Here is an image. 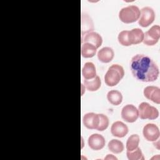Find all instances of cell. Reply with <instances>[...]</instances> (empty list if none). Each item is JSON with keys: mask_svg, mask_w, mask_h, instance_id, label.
Returning a JSON list of instances; mask_svg holds the SVG:
<instances>
[{"mask_svg": "<svg viewBox=\"0 0 160 160\" xmlns=\"http://www.w3.org/2000/svg\"><path fill=\"white\" fill-rule=\"evenodd\" d=\"M130 68L133 76L142 82H152L159 76V68L149 57L144 54L134 56L130 62Z\"/></svg>", "mask_w": 160, "mask_h": 160, "instance_id": "1", "label": "cell"}, {"mask_svg": "<svg viewBox=\"0 0 160 160\" xmlns=\"http://www.w3.org/2000/svg\"><path fill=\"white\" fill-rule=\"evenodd\" d=\"M124 75L123 68L119 64L111 66L104 76V81L108 86L117 85L122 79Z\"/></svg>", "mask_w": 160, "mask_h": 160, "instance_id": "2", "label": "cell"}, {"mask_svg": "<svg viewBox=\"0 0 160 160\" xmlns=\"http://www.w3.org/2000/svg\"><path fill=\"white\" fill-rule=\"evenodd\" d=\"M141 12L136 6L131 5L122 8L119 12V18L124 23L129 24L136 22L140 17Z\"/></svg>", "mask_w": 160, "mask_h": 160, "instance_id": "3", "label": "cell"}, {"mask_svg": "<svg viewBox=\"0 0 160 160\" xmlns=\"http://www.w3.org/2000/svg\"><path fill=\"white\" fill-rule=\"evenodd\" d=\"M139 116L142 119H155L159 116L158 110L149 103L142 102L139 105L138 108Z\"/></svg>", "mask_w": 160, "mask_h": 160, "instance_id": "4", "label": "cell"}, {"mask_svg": "<svg viewBox=\"0 0 160 160\" xmlns=\"http://www.w3.org/2000/svg\"><path fill=\"white\" fill-rule=\"evenodd\" d=\"M160 38V27L158 25L152 26L144 35L143 42L148 46L156 44Z\"/></svg>", "mask_w": 160, "mask_h": 160, "instance_id": "5", "label": "cell"}, {"mask_svg": "<svg viewBox=\"0 0 160 160\" xmlns=\"http://www.w3.org/2000/svg\"><path fill=\"white\" fill-rule=\"evenodd\" d=\"M141 17L139 20V24L146 28L152 23L155 19V12L150 7H144L141 10Z\"/></svg>", "mask_w": 160, "mask_h": 160, "instance_id": "6", "label": "cell"}, {"mask_svg": "<svg viewBox=\"0 0 160 160\" xmlns=\"http://www.w3.org/2000/svg\"><path fill=\"white\" fill-rule=\"evenodd\" d=\"M121 117L128 122H134L139 117L138 109L132 104H127L122 109Z\"/></svg>", "mask_w": 160, "mask_h": 160, "instance_id": "7", "label": "cell"}, {"mask_svg": "<svg viewBox=\"0 0 160 160\" xmlns=\"http://www.w3.org/2000/svg\"><path fill=\"white\" fill-rule=\"evenodd\" d=\"M142 134L148 141H156L159 137L160 133L158 127L152 123H149L143 128Z\"/></svg>", "mask_w": 160, "mask_h": 160, "instance_id": "8", "label": "cell"}, {"mask_svg": "<svg viewBox=\"0 0 160 160\" xmlns=\"http://www.w3.org/2000/svg\"><path fill=\"white\" fill-rule=\"evenodd\" d=\"M105 143L104 138L99 134H93L88 138V145L92 150L98 151L102 149Z\"/></svg>", "mask_w": 160, "mask_h": 160, "instance_id": "9", "label": "cell"}, {"mask_svg": "<svg viewBox=\"0 0 160 160\" xmlns=\"http://www.w3.org/2000/svg\"><path fill=\"white\" fill-rule=\"evenodd\" d=\"M144 96L151 101L159 104L160 103V89L157 86H149L144 88Z\"/></svg>", "mask_w": 160, "mask_h": 160, "instance_id": "10", "label": "cell"}, {"mask_svg": "<svg viewBox=\"0 0 160 160\" xmlns=\"http://www.w3.org/2000/svg\"><path fill=\"white\" fill-rule=\"evenodd\" d=\"M99 114L94 112L86 113L82 118V122L84 126L90 129H96L99 124Z\"/></svg>", "mask_w": 160, "mask_h": 160, "instance_id": "11", "label": "cell"}, {"mask_svg": "<svg viewBox=\"0 0 160 160\" xmlns=\"http://www.w3.org/2000/svg\"><path fill=\"white\" fill-rule=\"evenodd\" d=\"M83 42L90 43L98 49L101 46L102 39L99 34L96 32H90L87 33L84 37H81V43Z\"/></svg>", "mask_w": 160, "mask_h": 160, "instance_id": "12", "label": "cell"}, {"mask_svg": "<svg viewBox=\"0 0 160 160\" xmlns=\"http://www.w3.org/2000/svg\"><path fill=\"white\" fill-rule=\"evenodd\" d=\"M111 132L115 137L123 138L128 134V128L122 122L116 121L111 126Z\"/></svg>", "mask_w": 160, "mask_h": 160, "instance_id": "13", "label": "cell"}, {"mask_svg": "<svg viewBox=\"0 0 160 160\" xmlns=\"http://www.w3.org/2000/svg\"><path fill=\"white\" fill-rule=\"evenodd\" d=\"M114 56V51L109 47H104L101 49L98 52V59L104 63L111 62Z\"/></svg>", "mask_w": 160, "mask_h": 160, "instance_id": "14", "label": "cell"}, {"mask_svg": "<svg viewBox=\"0 0 160 160\" xmlns=\"http://www.w3.org/2000/svg\"><path fill=\"white\" fill-rule=\"evenodd\" d=\"M144 32L139 28H134L128 32L129 41L132 44H138L141 42L144 39Z\"/></svg>", "mask_w": 160, "mask_h": 160, "instance_id": "15", "label": "cell"}, {"mask_svg": "<svg viewBox=\"0 0 160 160\" xmlns=\"http://www.w3.org/2000/svg\"><path fill=\"white\" fill-rule=\"evenodd\" d=\"M82 74L85 79H91L96 76V70L94 64L91 62H87L82 69Z\"/></svg>", "mask_w": 160, "mask_h": 160, "instance_id": "16", "label": "cell"}, {"mask_svg": "<svg viewBox=\"0 0 160 160\" xmlns=\"http://www.w3.org/2000/svg\"><path fill=\"white\" fill-rule=\"evenodd\" d=\"M94 29L93 22L88 14H82L81 15V34H87Z\"/></svg>", "mask_w": 160, "mask_h": 160, "instance_id": "17", "label": "cell"}, {"mask_svg": "<svg viewBox=\"0 0 160 160\" xmlns=\"http://www.w3.org/2000/svg\"><path fill=\"white\" fill-rule=\"evenodd\" d=\"M96 50L97 48L90 43H82L81 47V53L82 56L85 58H89L93 57L96 53Z\"/></svg>", "mask_w": 160, "mask_h": 160, "instance_id": "18", "label": "cell"}, {"mask_svg": "<svg viewBox=\"0 0 160 160\" xmlns=\"http://www.w3.org/2000/svg\"><path fill=\"white\" fill-rule=\"evenodd\" d=\"M84 86L89 91H96L98 90L101 85V79L98 76L91 79L84 80Z\"/></svg>", "mask_w": 160, "mask_h": 160, "instance_id": "19", "label": "cell"}, {"mask_svg": "<svg viewBox=\"0 0 160 160\" xmlns=\"http://www.w3.org/2000/svg\"><path fill=\"white\" fill-rule=\"evenodd\" d=\"M107 99L108 101L112 105H119L122 101V94L117 90H111L107 94Z\"/></svg>", "mask_w": 160, "mask_h": 160, "instance_id": "20", "label": "cell"}, {"mask_svg": "<svg viewBox=\"0 0 160 160\" xmlns=\"http://www.w3.org/2000/svg\"><path fill=\"white\" fill-rule=\"evenodd\" d=\"M109 149L115 154H119L124 150L123 143L118 139H112L108 143Z\"/></svg>", "mask_w": 160, "mask_h": 160, "instance_id": "21", "label": "cell"}, {"mask_svg": "<svg viewBox=\"0 0 160 160\" xmlns=\"http://www.w3.org/2000/svg\"><path fill=\"white\" fill-rule=\"evenodd\" d=\"M139 143V137L138 134H132L130 136L126 142V149L128 151H131L138 147Z\"/></svg>", "mask_w": 160, "mask_h": 160, "instance_id": "22", "label": "cell"}, {"mask_svg": "<svg viewBox=\"0 0 160 160\" xmlns=\"http://www.w3.org/2000/svg\"><path fill=\"white\" fill-rule=\"evenodd\" d=\"M127 157L129 160H143L144 159L142 152L139 148L131 151L126 152Z\"/></svg>", "mask_w": 160, "mask_h": 160, "instance_id": "23", "label": "cell"}, {"mask_svg": "<svg viewBox=\"0 0 160 160\" xmlns=\"http://www.w3.org/2000/svg\"><path fill=\"white\" fill-rule=\"evenodd\" d=\"M99 124L96 128V130L99 131H102L107 129L109 125V119L108 118L103 114H99Z\"/></svg>", "mask_w": 160, "mask_h": 160, "instance_id": "24", "label": "cell"}, {"mask_svg": "<svg viewBox=\"0 0 160 160\" xmlns=\"http://www.w3.org/2000/svg\"><path fill=\"white\" fill-rule=\"evenodd\" d=\"M128 32L129 31H122L118 35V41L119 42L124 46H129L131 44L129 41L128 38Z\"/></svg>", "mask_w": 160, "mask_h": 160, "instance_id": "25", "label": "cell"}, {"mask_svg": "<svg viewBox=\"0 0 160 160\" xmlns=\"http://www.w3.org/2000/svg\"><path fill=\"white\" fill-rule=\"evenodd\" d=\"M105 159H117V158H116V157H114L113 155H112V154H108V156H107V157L106 158H105Z\"/></svg>", "mask_w": 160, "mask_h": 160, "instance_id": "26", "label": "cell"}]
</instances>
